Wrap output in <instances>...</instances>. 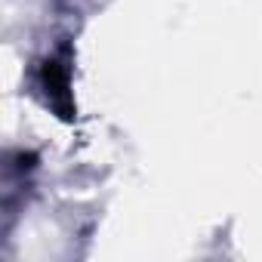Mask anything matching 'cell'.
Masks as SVG:
<instances>
[{
    "label": "cell",
    "instance_id": "1",
    "mask_svg": "<svg viewBox=\"0 0 262 262\" xmlns=\"http://www.w3.org/2000/svg\"><path fill=\"white\" fill-rule=\"evenodd\" d=\"M40 86H43L50 105L59 111V117L71 120L74 105H71V93H68V68L59 59H47L40 65Z\"/></svg>",
    "mask_w": 262,
    "mask_h": 262
}]
</instances>
